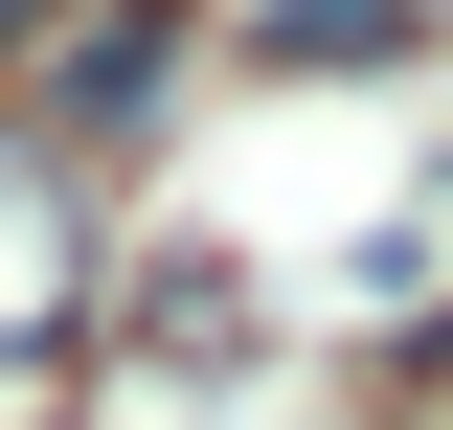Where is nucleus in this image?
<instances>
[{
	"mask_svg": "<svg viewBox=\"0 0 453 430\" xmlns=\"http://www.w3.org/2000/svg\"><path fill=\"white\" fill-rule=\"evenodd\" d=\"M181 46H204L181 0H68V23H46V91H23V136H46V159H136V136L181 113Z\"/></svg>",
	"mask_w": 453,
	"mask_h": 430,
	"instance_id": "nucleus-1",
	"label": "nucleus"
},
{
	"mask_svg": "<svg viewBox=\"0 0 453 430\" xmlns=\"http://www.w3.org/2000/svg\"><path fill=\"white\" fill-rule=\"evenodd\" d=\"M431 46V0H250V68L273 91H363V68Z\"/></svg>",
	"mask_w": 453,
	"mask_h": 430,
	"instance_id": "nucleus-2",
	"label": "nucleus"
},
{
	"mask_svg": "<svg viewBox=\"0 0 453 430\" xmlns=\"http://www.w3.org/2000/svg\"><path fill=\"white\" fill-rule=\"evenodd\" d=\"M46 23H68V0H0V46H23V68H46Z\"/></svg>",
	"mask_w": 453,
	"mask_h": 430,
	"instance_id": "nucleus-3",
	"label": "nucleus"
}]
</instances>
